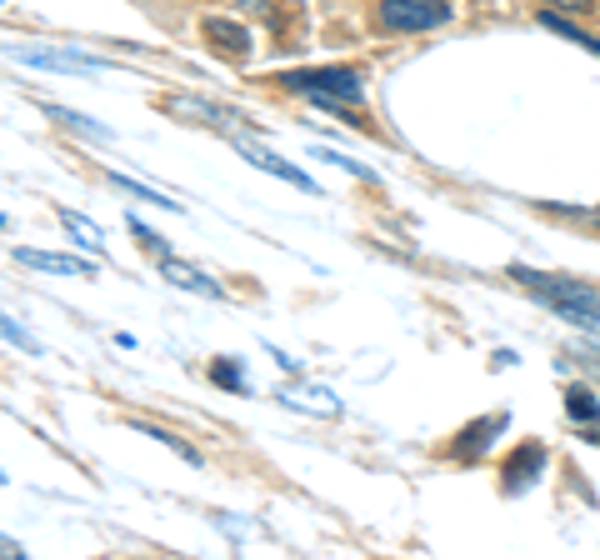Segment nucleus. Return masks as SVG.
I'll list each match as a JSON object with an SVG mask.
<instances>
[{"label": "nucleus", "instance_id": "nucleus-1", "mask_svg": "<svg viewBox=\"0 0 600 560\" xmlns=\"http://www.w3.org/2000/svg\"><path fill=\"white\" fill-rule=\"evenodd\" d=\"M510 276H516L530 296L546 300L560 320L586 326V330H600V296L590 286H580V280H570V276H540V270H526V266H510Z\"/></svg>", "mask_w": 600, "mask_h": 560}, {"label": "nucleus", "instance_id": "nucleus-2", "mask_svg": "<svg viewBox=\"0 0 600 560\" xmlns=\"http://www.w3.org/2000/svg\"><path fill=\"white\" fill-rule=\"evenodd\" d=\"M280 86L300 90V96H316V100H346V106H360V96H366V80H360V70H350V66L286 70V76H280Z\"/></svg>", "mask_w": 600, "mask_h": 560}, {"label": "nucleus", "instance_id": "nucleus-3", "mask_svg": "<svg viewBox=\"0 0 600 560\" xmlns=\"http://www.w3.org/2000/svg\"><path fill=\"white\" fill-rule=\"evenodd\" d=\"M450 20L446 0H380V30L390 36H416V30H436Z\"/></svg>", "mask_w": 600, "mask_h": 560}, {"label": "nucleus", "instance_id": "nucleus-4", "mask_svg": "<svg viewBox=\"0 0 600 560\" xmlns=\"http://www.w3.org/2000/svg\"><path fill=\"white\" fill-rule=\"evenodd\" d=\"M506 426H510L506 410H500V416H480V420H470V426L460 430V440L450 446V456H456V460H480V456L490 450V440H496Z\"/></svg>", "mask_w": 600, "mask_h": 560}, {"label": "nucleus", "instance_id": "nucleus-5", "mask_svg": "<svg viewBox=\"0 0 600 560\" xmlns=\"http://www.w3.org/2000/svg\"><path fill=\"white\" fill-rule=\"evenodd\" d=\"M540 470H546V446H536V440H530V446H520L516 456L506 460V470H500V476H506L510 496H520L526 486H536V480H540Z\"/></svg>", "mask_w": 600, "mask_h": 560}, {"label": "nucleus", "instance_id": "nucleus-6", "mask_svg": "<svg viewBox=\"0 0 600 560\" xmlns=\"http://www.w3.org/2000/svg\"><path fill=\"white\" fill-rule=\"evenodd\" d=\"M246 160H250V166H256V170H270V176H280V180H290V186H300V190H306V196H320V186H316V180H310L300 166H290V160H280L276 150L246 146Z\"/></svg>", "mask_w": 600, "mask_h": 560}, {"label": "nucleus", "instance_id": "nucleus-7", "mask_svg": "<svg viewBox=\"0 0 600 560\" xmlns=\"http://www.w3.org/2000/svg\"><path fill=\"white\" fill-rule=\"evenodd\" d=\"M16 260H20V266H36V270H56V276H96V266H90V260L50 256V250H30V246H20Z\"/></svg>", "mask_w": 600, "mask_h": 560}, {"label": "nucleus", "instance_id": "nucleus-8", "mask_svg": "<svg viewBox=\"0 0 600 560\" xmlns=\"http://www.w3.org/2000/svg\"><path fill=\"white\" fill-rule=\"evenodd\" d=\"M16 60H26V66H46V70H86V66H100L96 56H80V50H10Z\"/></svg>", "mask_w": 600, "mask_h": 560}, {"label": "nucleus", "instance_id": "nucleus-9", "mask_svg": "<svg viewBox=\"0 0 600 560\" xmlns=\"http://www.w3.org/2000/svg\"><path fill=\"white\" fill-rule=\"evenodd\" d=\"M206 36H210V46L226 50V56H236V60L250 56V36L236 26V20H216V16H210L206 20Z\"/></svg>", "mask_w": 600, "mask_h": 560}, {"label": "nucleus", "instance_id": "nucleus-10", "mask_svg": "<svg viewBox=\"0 0 600 560\" xmlns=\"http://www.w3.org/2000/svg\"><path fill=\"white\" fill-rule=\"evenodd\" d=\"M160 270H166V280H170V286H186V290H196V296H220V280L200 276L196 266H186V260H176V256H166V260H160Z\"/></svg>", "mask_w": 600, "mask_h": 560}, {"label": "nucleus", "instance_id": "nucleus-11", "mask_svg": "<svg viewBox=\"0 0 600 560\" xmlns=\"http://www.w3.org/2000/svg\"><path fill=\"white\" fill-rule=\"evenodd\" d=\"M566 416L576 420V426H600V400H596V390L590 386H570L566 390Z\"/></svg>", "mask_w": 600, "mask_h": 560}, {"label": "nucleus", "instance_id": "nucleus-12", "mask_svg": "<svg viewBox=\"0 0 600 560\" xmlns=\"http://www.w3.org/2000/svg\"><path fill=\"white\" fill-rule=\"evenodd\" d=\"M46 116H50V120H60V126H76L80 136H90V140H110V130H106V126H96V120L76 116V110H66V106H46Z\"/></svg>", "mask_w": 600, "mask_h": 560}, {"label": "nucleus", "instance_id": "nucleus-13", "mask_svg": "<svg viewBox=\"0 0 600 560\" xmlns=\"http://www.w3.org/2000/svg\"><path fill=\"white\" fill-rule=\"evenodd\" d=\"M210 380L226 386V390H236V396H246V376H240L236 360H216V366H210Z\"/></svg>", "mask_w": 600, "mask_h": 560}, {"label": "nucleus", "instance_id": "nucleus-14", "mask_svg": "<svg viewBox=\"0 0 600 560\" xmlns=\"http://www.w3.org/2000/svg\"><path fill=\"white\" fill-rule=\"evenodd\" d=\"M140 436L160 440V446H170V450H176V456H180V460H190V466H200V450H190V446H186V440H180V436H170V430H156V426H140Z\"/></svg>", "mask_w": 600, "mask_h": 560}, {"label": "nucleus", "instance_id": "nucleus-15", "mask_svg": "<svg viewBox=\"0 0 600 560\" xmlns=\"http://www.w3.org/2000/svg\"><path fill=\"white\" fill-rule=\"evenodd\" d=\"M110 180H116L120 190H130V196H140V200H150V206H160V210H180L170 196H156V190H150V186H140V180H130V176H110Z\"/></svg>", "mask_w": 600, "mask_h": 560}, {"label": "nucleus", "instance_id": "nucleus-16", "mask_svg": "<svg viewBox=\"0 0 600 560\" xmlns=\"http://www.w3.org/2000/svg\"><path fill=\"white\" fill-rule=\"evenodd\" d=\"M316 156H320V160H326V166H340V170H350V176H360V180H376V170H366V166H360V160L340 156V150H326V146H320V150H316Z\"/></svg>", "mask_w": 600, "mask_h": 560}, {"label": "nucleus", "instance_id": "nucleus-17", "mask_svg": "<svg viewBox=\"0 0 600 560\" xmlns=\"http://www.w3.org/2000/svg\"><path fill=\"white\" fill-rule=\"evenodd\" d=\"M6 340H10V346H20V350H30V356H36V350H40L36 340H30L26 330H20V326H16V320H10V316H6Z\"/></svg>", "mask_w": 600, "mask_h": 560}, {"label": "nucleus", "instance_id": "nucleus-18", "mask_svg": "<svg viewBox=\"0 0 600 560\" xmlns=\"http://www.w3.org/2000/svg\"><path fill=\"white\" fill-rule=\"evenodd\" d=\"M306 396H320V390H306ZM286 406H300V396H286ZM310 410H320V416H336V400H310Z\"/></svg>", "mask_w": 600, "mask_h": 560}, {"label": "nucleus", "instance_id": "nucleus-19", "mask_svg": "<svg viewBox=\"0 0 600 560\" xmlns=\"http://www.w3.org/2000/svg\"><path fill=\"white\" fill-rule=\"evenodd\" d=\"M540 6H550V10H586L590 0H540Z\"/></svg>", "mask_w": 600, "mask_h": 560}]
</instances>
